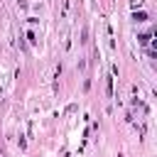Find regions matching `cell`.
I'll return each instance as SVG.
<instances>
[{
    "label": "cell",
    "instance_id": "cell-1",
    "mask_svg": "<svg viewBox=\"0 0 157 157\" xmlns=\"http://www.w3.org/2000/svg\"><path fill=\"white\" fill-rule=\"evenodd\" d=\"M132 20H135V22H145V20H147V15H145V12H135V15H132Z\"/></svg>",
    "mask_w": 157,
    "mask_h": 157
}]
</instances>
